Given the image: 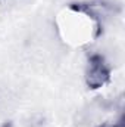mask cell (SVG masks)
Instances as JSON below:
<instances>
[{
    "label": "cell",
    "mask_w": 125,
    "mask_h": 127,
    "mask_svg": "<svg viewBox=\"0 0 125 127\" xmlns=\"http://www.w3.org/2000/svg\"><path fill=\"white\" fill-rule=\"evenodd\" d=\"M72 12L75 13H84L87 15L91 21L94 22V31H93V37L99 38L103 32V16L100 12L96 10V3H90V1H78V3H69L68 6Z\"/></svg>",
    "instance_id": "7a4b0ae2"
},
{
    "label": "cell",
    "mask_w": 125,
    "mask_h": 127,
    "mask_svg": "<svg viewBox=\"0 0 125 127\" xmlns=\"http://www.w3.org/2000/svg\"><path fill=\"white\" fill-rule=\"evenodd\" d=\"M110 80V68L104 58L99 53H93L88 58V65L85 71V84L90 90H97L103 87Z\"/></svg>",
    "instance_id": "6da1fadb"
},
{
    "label": "cell",
    "mask_w": 125,
    "mask_h": 127,
    "mask_svg": "<svg viewBox=\"0 0 125 127\" xmlns=\"http://www.w3.org/2000/svg\"><path fill=\"white\" fill-rule=\"evenodd\" d=\"M97 127H124V118L121 117L116 123H103V124H100Z\"/></svg>",
    "instance_id": "3957f363"
}]
</instances>
